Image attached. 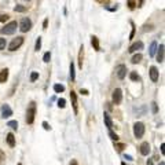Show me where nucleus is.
Segmentation results:
<instances>
[{
	"label": "nucleus",
	"instance_id": "f257e3e1",
	"mask_svg": "<svg viewBox=\"0 0 165 165\" xmlns=\"http://www.w3.org/2000/svg\"><path fill=\"white\" fill-rule=\"evenodd\" d=\"M35 117H36V103L30 102L26 110V122L28 124H33L35 122Z\"/></svg>",
	"mask_w": 165,
	"mask_h": 165
},
{
	"label": "nucleus",
	"instance_id": "f03ea898",
	"mask_svg": "<svg viewBox=\"0 0 165 165\" xmlns=\"http://www.w3.org/2000/svg\"><path fill=\"white\" fill-rule=\"evenodd\" d=\"M17 28H18L17 21H11V22L6 24V26H4V28L0 29V32L3 33V35H14V33H15V30H17Z\"/></svg>",
	"mask_w": 165,
	"mask_h": 165
},
{
	"label": "nucleus",
	"instance_id": "7ed1b4c3",
	"mask_svg": "<svg viewBox=\"0 0 165 165\" xmlns=\"http://www.w3.org/2000/svg\"><path fill=\"white\" fill-rule=\"evenodd\" d=\"M145 131H146V128H145V124H143V122L138 121V122H135V124H133V135H135V138H136V139L143 138Z\"/></svg>",
	"mask_w": 165,
	"mask_h": 165
},
{
	"label": "nucleus",
	"instance_id": "20e7f679",
	"mask_svg": "<svg viewBox=\"0 0 165 165\" xmlns=\"http://www.w3.org/2000/svg\"><path fill=\"white\" fill-rule=\"evenodd\" d=\"M22 44H24V37L22 36L15 37V39H12V41L8 44V51H17Z\"/></svg>",
	"mask_w": 165,
	"mask_h": 165
},
{
	"label": "nucleus",
	"instance_id": "39448f33",
	"mask_svg": "<svg viewBox=\"0 0 165 165\" xmlns=\"http://www.w3.org/2000/svg\"><path fill=\"white\" fill-rule=\"evenodd\" d=\"M32 29V21H30V18H22L21 19V22H19V30L22 33H26V32H29Z\"/></svg>",
	"mask_w": 165,
	"mask_h": 165
},
{
	"label": "nucleus",
	"instance_id": "423d86ee",
	"mask_svg": "<svg viewBox=\"0 0 165 165\" xmlns=\"http://www.w3.org/2000/svg\"><path fill=\"white\" fill-rule=\"evenodd\" d=\"M113 103L114 105H120L121 102H122V91H121L120 88H116L114 91H113Z\"/></svg>",
	"mask_w": 165,
	"mask_h": 165
},
{
	"label": "nucleus",
	"instance_id": "0eeeda50",
	"mask_svg": "<svg viewBox=\"0 0 165 165\" xmlns=\"http://www.w3.org/2000/svg\"><path fill=\"white\" fill-rule=\"evenodd\" d=\"M143 41H135V43H132V44L129 45V48H128V53L133 54V53H138V51H141V50H143Z\"/></svg>",
	"mask_w": 165,
	"mask_h": 165
},
{
	"label": "nucleus",
	"instance_id": "6e6552de",
	"mask_svg": "<svg viewBox=\"0 0 165 165\" xmlns=\"http://www.w3.org/2000/svg\"><path fill=\"white\" fill-rule=\"evenodd\" d=\"M116 76L120 79V80H122V79H125V76H127V66L125 65H118L116 68Z\"/></svg>",
	"mask_w": 165,
	"mask_h": 165
},
{
	"label": "nucleus",
	"instance_id": "1a4fd4ad",
	"mask_svg": "<svg viewBox=\"0 0 165 165\" xmlns=\"http://www.w3.org/2000/svg\"><path fill=\"white\" fill-rule=\"evenodd\" d=\"M10 116H12L11 107H10L7 103H4V105L1 106V118H8Z\"/></svg>",
	"mask_w": 165,
	"mask_h": 165
},
{
	"label": "nucleus",
	"instance_id": "9d476101",
	"mask_svg": "<svg viewBox=\"0 0 165 165\" xmlns=\"http://www.w3.org/2000/svg\"><path fill=\"white\" fill-rule=\"evenodd\" d=\"M70 101H72V106H73V112H74V114H77L79 113V105H77V95L74 91H72L70 92Z\"/></svg>",
	"mask_w": 165,
	"mask_h": 165
},
{
	"label": "nucleus",
	"instance_id": "9b49d317",
	"mask_svg": "<svg viewBox=\"0 0 165 165\" xmlns=\"http://www.w3.org/2000/svg\"><path fill=\"white\" fill-rule=\"evenodd\" d=\"M158 77H160L158 69L156 68V66H151V68H150V79H151V81H153V83H157Z\"/></svg>",
	"mask_w": 165,
	"mask_h": 165
},
{
	"label": "nucleus",
	"instance_id": "f8f14e48",
	"mask_svg": "<svg viewBox=\"0 0 165 165\" xmlns=\"http://www.w3.org/2000/svg\"><path fill=\"white\" fill-rule=\"evenodd\" d=\"M141 154L142 156H149L150 151H151V149H150V145H149V142H143L141 145Z\"/></svg>",
	"mask_w": 165,
	"mask_h": 165
},
{
	"label": "nucleus",
	"instance_id": "ddd939ff",
	"mask_svg": "<svg viewBox=\"0 0 165 165\" xmlns=\"http://www.w3.org/2000/svg\"><path fill=\"white\" fill-rule=\"evenodd\" d=\"M164 44H160V47H157V51H156V54H157V62H160V63H162L164 62Z\"/></svg>",
	"mask_w": 165,
	"mask_h": 165
},
{
	"label": "nucleus",
	"instance_id": "4468645a",
	"mask_svg": "<svg viewBox=\"0 0 165 165\" xmlns=\"http://www.w3.org/2000/svg\"><path fill=\"white\" fill-rule=\"evenodd\" d=\"M91 44H92L95 51H101V44H99V39L97 36H91Z\"/></svg>",
	"mask_w": 165,
	"mask_h": 165
},
{
	"label": "nucleus",
	"instance_id": "2eb2a0df",
	"mask_svg": "<svg viewBox=\"0 0 165 165\" xmlns=\"http://www.w3.org/2000/svg\"><path fill=\"white\" fill-rule=\"evenodd\" d=\"M6 141H7V143H8V146H10V147H15V138H14V135H12L11 132L7 133Z\"/></svg>",
	"mask_w": 165,
	"mask_h": 165
},
{
	"label": "nucleus",
	"instance_id": "dca6fc26",
	"mask_svg": "<svg viewBox=\"0 0 165 165\" xmlns=\"http://www.w3.org/2000/svg\"><path fill=\"white\" fill-rule=\"evenodd\" d=\"M8 79V69H1L0 70V83H6Z\"/></svg>",
	"mask_w": 165,
	"mask_h": 165
},
{
	"label": "nucleus",
	"instance_id": "f3484780",
	"mask_svg": "<svg viewBox=\"0 0 165 165\" xmlns=\"http://www.w3.org/2000/svg\"><path fill=\"white\" fill-rule=\"evenodd\" d=\"M103 120H105V124H106V127L109 129H112V127H113V121H112V117L107 114V113H105L103 114Z\"/></svg>",
	"mask_w": 165,
	"mask_h": 165
},
{
	"label": "nucleus",
	"instance_id": "a211bd4d",
	"mask_svg": "<svg viewBox=\"0 0 165 165\" xmlns=\"http://www.w3.org/2000/svg\"><path fill=\"white\" fill-rule=\"evenodd\" d=\"M157 41H151V44H150V50H149V55L150 56H154L156 55V51H157Z\"/></svg>",
	"mask_w": 165,
	"mask_h": 165
},
{
	"label": "nucleus",
	"instance_id": "6ab92c4d",
	"mask_svg": "<svg viewBox=\"0 0 165 165\" xmlns=\"http://www.w3.org/2000/svg\"><path fill=\"white\" fill-rule=\"evenodd\" d=\"M142 58H143V56H142V54L138 53V54H135V55L131 58V62H132L133 65H136V63H139V62L142 61Z\"/></svg>",
	"mask_w": 165,
	"mask_h": 165
},
{
	"label": "nucleus",
	"instance_id": "aec40b11",
	"mask_svg": "<svg viewBox=\"0 0 165 165\" xmlns=\"http://www.w3.org/2000/svg\"><path fill=\"white\" fill-rule=\"evenodd\" d=\"M69 70H70V80L72 81H74L76 80V72H74V63L73 62H70V66H69Z\"/></svg>",
	"mask_w": 165,
	"mask_h": 165
},
{
	"label": "nucleus",
	"instance_id": "412c9836",
	"mask_svg": "<svg viewBox=\"0 0 165 165\" xmlns=\"http://www.w3.org/2000/svg\"><path fill=\"white\" fill-rule=\"evenodd\" d=\"M129 79H131L132 81H141V76H139L136 72H131V73H129Z\"/></svg>",
	"mask_w": 165,
	"mask_h": 165
},
{
	"label": "nucleus",
	"instance_id": "4be33fe9",
	"mask_svg": "<svg viewBox=\"0 0 165 165\" xmlns=\"http://www.w3.org/2000/svg\"><path fill=\"white\" fill-rule=\"evenodd\" d=\"M83 51H84V47L81 45L80 47V53H79V66L83 69Z\"/></svg>",
	"mask_w": 165,
	"mask_h": 165
},
{
	"label": "nucleus",
	"instance_id": "5701e85b",
	"mask_svg": "<svg viewBox=\"0 0 165 165\" xmlns=\"http://www.w3.org/2000/svg\"><path fill=\"white\" fill-rule=\"evenodd\" d=\"M54 91H55L56 94L63 92V91H65V85H62V84H55V85H54Z\"/></svg>",
	"mask_w": 165,
	"mask_h": 165
},
{
	"label": "nucleus",
	"instance_id": "b1692460",
	"mask_svg": "<svg viewBox=\"0 0 165 165\" xmlns=\"http://www.w3.org/2000/svg\"><path fill=\"white\" fill-rule=\"evenodd\" d=\"M14 11H15V12H25V11H26V7L21 6V4H17L15 7H14Z\"/></svg>",
	"mask_w": 165,
	"mask_h": 165
},
{
	"label": "nucleus",
	"instance_id": "393cba45",
	"mask_svg": "<svg viewBox=\"0 0 165 165\" xmlns=\"http://www.w3.org/2000/svg\"><path fill=\"white\" fill-rule=\"evenodd\" d=\"M7 125L10 127V128H12V129H18V122H17L15 120L8 121V122H7Z\"/></svg>",
	"mask_w": 165,
	"mask_h": 165
},
{
	"label": "nucleus",
	"instance_id": "a878e982",
	"mask_svg": "<svg viewBox=\"0 0 165 165\" xmlns=\"http://www.w3.org/2000/svg\"><path fill=\"white\" fill-rule=\"evenodd\" d=\"M127 6H128L131 10H133V8L136 7V0H127Z\"/></svg>",
	"mask_w": 165,
	"mask_h": 165
},
{
	"label": "nucleus",
	"instance_id": "bb28decb",
	"mask_svg": "<svg viewBox=\"0 0 165 165\" xmlns=\"http://www.w3.org/2000/svg\"><path fill=\"white\" fill-rule=\"evenodd\" d=\"M35 50H36V51H40V50H41V37H37L36 45H35Z\"/></svg>",
	"mask_w": 165,
	"mask_h": 165
},
{
	"label": "nucleus",
	"instance_id": "cd10ccee",
	"mask_svg": "<svg viewBox=\"0 0 165 165\" xmlns=\"http://www.w3.org/2000/svg\"><path fill=\"white\" fill-rule=\"evenodd\" d=\"M65 106H66V101H65L63 98L58 99V107H59V109H63Z\"/></svg>",
	"mask_w": 165,
	"mask_h": 165
},
{
	"label": "nucleus",
	"instance_id": "c85d7f7f",
	"mask_svg": "<svg viewBox=\"0 0 165 165\" xmlns=\"http://www.w3.org/2000/svg\"><path fill=\"white\" fill-rule=\"evenodd\" d=\"M6 45H7V41H6V39H4V37H0V51L6 48Z\"/></svg>",
	"mask_w": 165,
	"mask_h": 165
},
{
	"label": "nucleus",
	"instance_id": "c756f323",
	"mask_svg": "<svg viewBox=\"0 0 165 165\" xmlns=\"http://www.w3.org/2000/svg\"><path fill=\"white\" fill-rule=\"evenodd\" d=\"M37 79H39V72H32V74H30V81L35 83Z\"/></svg>",
	"mask_w": 165,
	"mask_h": 165
},
{
	"label": "nucleus",
	"instance_id": "7c9ffc66",
	"mask_svg": "<svg viewBox=\"0 0 165 165\" xmlns=\"http://www.w3.org/2000/svg\"><path fill=\"white\" fill-rule=\"evenodd\" d=\"M50 59H51V53L48 51V53H45V54H44V56H43V61H44L45 63H48Z\"/></svg>",
	"mask_w": 165,
	"mask_h": 165
},
{
	"label": "nucleus",
	"instance_id": "2f4dec72",
	"mask_svg": "<svg viewBox=\"0 0 165 165\" xmlns=\"http://www.w3.org/2000/svg\"><path fill=\"white\" fill-rule=\"evenodd\" d=\"M131 25H132V32H131V35H129V40H132L133 36H135V32H136V28H135V24H133L132 21H131Z\"/></svg>",
	"mask_w": 165,
	"mask_h": 165
},
{
	"label": "nucleus",
	"instance_id": "473e14b6",
	"mask_svg": "<svg viewBox=\"0 0 165 165\" xmlns=\"http://www.w3.org/2000/svg\"><path fill=\"white\" fill-rule=\"evenodd\" d=\"M151 110H153L154 114H157V113H158V106H157V103H156V102H151Z\"/></svg>",
	"mask_w": 165,
	"mask_h": 165
},
{
	"label": "nucleus",
	"instance_id": "72a5a7b5",
	"mask_svg": "<svg viewBox=\"0 0 165 165\" xmlns=\"http://www.w3.org/2000/svg\"><path fill=\"white\" fill-rule=\"evenodd\" d=\"M8 18H10L8 14H0V22H6Z\"/></svg>",
	"mask_w": 165,
	"mask_h": 165
},
{
	"label": "nucleus",
	"instance_id": "f704fd0d",
	"mask_svg": "<svg viewBox=\"0 0 165 165\" xmlns=\"http://www.w3.org/2000/svg\"><path fill=\"white\" fill-rule=\"evenodd\" d=\"M109 136L110 138H112V139H113V141H118V136H117V133H114V132H113V131H110V132H109Z\"/></svg>",
	"mask_w": 165,
	"mask_h": 165
},
{
	"label": "nucleus",
	"instance_id": "c9c22d12",
	"mask_svg": "<svg viewBox=\"0 0 165 165\" xmlns=\"http://www.w3.org/2000/svg\"><path fill=\"white\" fill-rule=\"evenodd\" d=\"M43 128H44L45 131H50V129H51V127L48 125V122H47V121H43Z\"/></svg>",
	"mask_w": 165,
	"mask_h": 165
},
{
	"label": "nucleus",
	"instance_id": "e433bc0d",
	"mask_svg": "<svg viewBox=\"0 0 165 165\" xmlns=\"http://www.w3.org/2000/svg\"><path fill=\"white\" fill-rule=\"evenodd\" d=\"M80 94H81V95H84V97H88V95H89L88 89H83V88L80 89Z\"/></svg>",
	"mask_w": 165,
	"mask_h": 165
},
{
	"label": "nucleus",
	"instance_id": "4c0bfd02",
	"mask_svg": "<svg viewBox=\"0 0 165 165\" xmlns=\"http://www.w3.org/2000/svg\"><path fill=\"white\" fill-rule=\"evenodd\" d=\"M147 30H153V25H145V29H143V32H147Z\"/></svg>",
	"mask_w": 165,
	"mask_h": 165
},
{
	"label": "nucleus",
	"instance_id": "58836bf2",
	"mask_svg": "<svg viewBox=\"0 0 165 165\" xmlns=\"http://www.w3.org/2000/svg\"><path fill=\"white\" fill-rule=\"evenodd\" d=\"M4 158H6V154H4V153H3V150H1V149H0V162H1V161H3V160H4Z\"/></svg>",
	"mask_w": 165,
	"mask_h": 165
},
{
	"label": "nucleus",
	"instance_id": "ea45409f",
	"mask_svg": "<svg viewBox=\"0 0 165 165\" xmlns=\"http://www.w3.org/2000/svg\"><path fill=\"white\" fill-rule=\"evenodd\" d=\"M47 26H48V19L45 18V19L43 21V29H47Z\"/></svg>",
	"mask_w": 165,
	"mask_h": 165
},
{
	"label": "nucleus",
	"instance_id": "a19ab883",
	"mask_svg": "<svg viewBox=\"0 0 165 165\" xmlns=\"http://www.w3.org/2000/svg\"><path fill=\"white\" fill-rule=\"evenodd\" d=\"M124 158H125V160H127V161H133L132 156H127V154H124Z\"/></svg>",
	"mask_w": 165,
	"mask_h": 165
},
{
	"label": "nucleus",
	"instance_id": "79ce46f5",
	"mask_svg": "<svg viewBox=\"0 0 165 165\" xmlns=\"http://www.w3.org/2000/svg\"><path fill=\"white\" fill-rule=\"evenodd\" d=\"M124 147H125L124 145H117V150H118V151H122V150H124Z\"/></svg>",
	"mask_w": 165,
	"mask_h": 165
},
{
	"label": "nucleus",
	"instance_id": "37998d69",
	"mask_svg": "<svg viewBox=\"0 0 165 165\" xmlns=\"http://www.w3.org/2000/svg\"><path fill=\"white\" fill-rule=\"evenodd\" d=\"M161 153L165 154V143H161Z\"/></svg>",
	"mask_w": 165,
	"mask_h": 165
},
{
	"label": "nucleus",
	"instance_id": "c03bdc74",
	"mask_svg": "<svg viewBox=\"0 0 165 165\" xmlns=\"http://www.w3.org/2000/svg\"><path fill=\"white\" fill-rule=\"evenodd\" d=\"M143 1H145V0H141V1H139V4H138V7H142V6H143Z\"/></svg>",
	"mask_w": 165,
	"mask_h": 165
},
{
	"label": "nucleus",
	"instance_id": "a18cd8bd",
	"mask_svg": "<svg viewBox=\"0 0 165 165\" xmlns=\"http://www.w3.org/2000/svg\"><path fill=\"white\" fill-rule=\"evenodd\" d=\"M147 165H154L153 164V160H147Z\"/></svg>",
	"mask_w": 165,
	"mask_h": 165
},
{
	"label": "nucleus",
	"instance_id": "49530a36",
	"mask_svg": "<svg viewBox=\"0 0 165 165\" xmlns=\"http://www.w3.org/2000/svg\"><path fill=\"white\" fill-rule=\"evenodd\" d=\"M70 165H77V161H76V160H72V162H70Z\"/></svg>",
	"mask_w": 165,
	"mask_h": 165
},
{
	"label": "nucleus",
	"instance_id": "de8ad7c7",
	"mask_svg": "<svg viewBox=\"0 0 165 165\" xmlns=\"http://www.w3.org/2000/svg\"><path fill=\"white\" fill-rule=\"evenodd\" d=\"M158 165H165V162H164V161H161V162H160V164H158Z\"/></svg>",
	"mask_w": 165,
	"mask_h": 165
},
{
	"label": "nucleus",
	"instance_id": "09e8293b",
	"mask_svg": "<svg viewBox=\"0 0 165 165\" xmlns=\"http://www.w3.org/2000/svg\"><path fill=\"white\" fill-rule=\"evenodd\" d=\"M18 165H22V164H21V162H19V164H18Z\"/></svg>",
	"mask_w": 165,
	"mask_h": 165
},
{
	"label": "nucleus",
	"instance_id": "8fccbe9b",
	"mask_svg": "<svg viewBox=\"0 0 165 165\" xmlns=\"http://www.w3.org/2000/svg\"><path fill=\"white\" fill-rule=\"evenodd\" d=\"M28 1H29V0H28Z\"/></svg>",
	"mask_w": 165,
	"mask_h": 165
}]
</instances>
